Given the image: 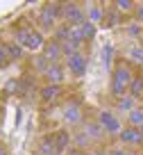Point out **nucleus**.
I'll return each mask as SVG.
<instances>
[{
    "label": "nucleus",
    "mask_w": 143,
    "mask_h": 155,
    "mask_svg": "<svg viewBox=\"0 0 143 155\" xmlns=\"http://www.w3.org/2000/svg\"><path fill=\"white\" fill-rule=\"evenodd\" d=\"M134 21H138V23L143 25V2H136V5H134Z\"/></svg>",
    "instance_id": "32"
},
{
    "label": "nucleus",
    "mask_w": 143,
    "mask_h": 155,
    "mask_svg": "<svg viewBox=\"0 0 143 155\" xmlns=\"http://www.w3.org/2000/svg\"><path fill=\"white\" fill-rule=\"evenodd\" d=\"M107 155H129V153H127V148H123V146H114V148H109Z\"/></svg>",
    "instance_id": "34"
},
{
    "label": "nucleus",
    "mask_w": 143,
    "mask_h": 155,
    "mask_svg": "<svg viewBox=\"0 0 143 155\" xmlns=\"http://www.w3.org/2000/svg\"><path fill=\"white\" fill-rule=\"evenodd\" d=\"M111 57H114V46L105 44V46H102V62H105L107 71H111V66H114V64H111Z\"/></svg>",
    "instance_id": "29"
},
{
    "label": "nucleus",
    "mask_w": 143,
    "mask_h": 155,
    "mask_svg": "<svg viewBox=\"0 0 143 155\" xmlns=\"http://www.w3.org/2000/svg\"><path fill=\"white\" fill-rule=\"evenodd\" d=\"M134 78V71L127 62H116L111 66V80H109V94L114 98H120L127 94V84Z\"/></svg>",
    "instance_id": "1"
},
{
    "label": "nucleus",
    "mask_w": 143,
    "mask_h": 155,
    "mask_svg": "<svg viewBox=\"0 0 143 155\" xmlns=\"http://www.w3.org/2000/svg\"><path fill=\"white\" fill-rule=\"evenodd\" d=\"M64 23L77 28V25L86 23V9L80 2H64Z\"/></svg>",
    "instance_id": "6"
},
{
    "label": "nucleus",
    "mask_w": 143,
    "mask_h": 155,
    "mask_svg": "<svg viewBox=\"0 0 143 155\" xmlns=\"http://www.w3.org/2000/svg\"><path fill=\"white\" fill-rule=\"evenodd\" d=\"M80 46L77 44H73V41H66V44H62V59H68V57H73L75 53H80Z\"/></svg>",
    "instance_id": "28"
},
{
    "label": "nucleus",
    "mask_w": 143,
    "mask_h": 155,
    "mask_svg": "<svg viewBox=\"0 0 143 155\" xmlns=\"http://www.w3.org/2000/svg\"><path fill=\"white\" fill-rule=\"evenodd\" d=\"M34 155H57L55 144H52V135H43L39 139L37 148H34Z\"/></svg>",
    "instance_id": "15"
},
{
    "label": "nucleus",
    "mask_w": 143,
    "mask_h": 155,
    "mask_svg": "<svg viewBox=\"0 0 143 155\" xmlns=\"http://www.w3.org/2000/svg\"><path fill=\"white\" fill-rule=\"evenodd\" d=\"M48 66H50V62H48L41 53L32 55V71H37V73H41V75H43V73L48 71Z\"/></svg>",
    "instance_id": "20"
},
{
    "label": "nucleus",
    "mask_w": 143,
    "mask_h": 155,
    "mask_svg": "<svg viewBox=\"0 0 143 155\" xmlns=\"http://www.w3.org/2000/svg\"><path fill=\"white\" fill-rule=\"evenodd\" d=\"M18 78H11V80H7L5 84V96H14V94H18Z\"/></svg>",
    "instance_id": "31"
},
{
    "label": "nucleus",
    "mask_w": 143,
    "mask_h": 155,
    "mask_svg": "<svg viewBox=\"0 0 143 155\" xmlns=\"http://www.w3.org/2000/svg\"><path fill=\"white\" fill-rule=\"evenodd\" d=\"M43 78H46L48 84H64V82H66V66H64L62 62L50 64L48 71L43 73Z\"/></svg>",
    "instance_id": "9"
},
{
    "label": "nucleus",
    "mask_w": 143,
    "mask_h": 155,
    "mask_svg": "<svg viewBox=\"0 0 143 155\" xmlns=\"http://www.w3.org/2000/svg\"><path fill=\"white\" fill-rule=\"evenodd\" d=\"M80 32H82V39H84V44H86V41H93V39H95L98 28H95L93 23H89V21H86V23L80 25Z\"/></svg>",
    "instance_id": "23"
},
{
    "label": "nucleus",
    "mask_w": 143,
    "mask_h": 155,
    "mask_svg": "<svg viewBox=\"0 0 143 155\" xmlns=\"http://www.w3.org/2000/svg\"><path fill=\"white\" fill-rule=\"evenodd\" d=\"M127 96H132L134 101L143 98V73H134V78L127 84Z\"/></svg>",
    "instance_id": "14"
},
{
    "label": "nucleus",
    "mask_w": 143,
    "mask_h": 155,
    "mask_svg": "<svg viewBox=\"0 0 143 155\" xmlns=\"http://www.w3.org/2000/svg\"><path fill=\"white\" fill-rule=\"evenodd\" d=\"M118 141L123 144V148H141L143 146V137L138 132V128H132V126H123V130L118 132Z\"/></svg>",
    "instance_id": "7"
},
{
    "label": "nucleus",
    "mask_w": 143,
    "mask_h": 155,
    "mask_svg": "<svg viewBox=\"0 0 143 155\" xmlns=\"http://www.w3.org/2000/svg\"><path fill=\"white\" fill-rule=\"evenodd\" d=\"M37 21H39V25H41V30H43V32H52V30L59 25L57 21H55V16L50 14V12H48V7H46V5H43L41 9H39Z\"/></svg>",
    "instance_id": "13"
},
{
    "label": "nucleus",
    "mask_w": 143,
    "mask_h": 155,
    "mask_svg": "<svg viewBox=\"0 0 143 155\" xmlns=\"http://www.w3.org/2000/svg\"><path fill=\"white\" fill-rule=\"evenodd\" d=\"M129 59L134 64H143V46H132L129 48Z\"/></svg>",
    "instance_id": "30"
},
{
    "label": "nucleus",
    "mask_w": 143,
    "mask_h": 155,
    "mask_svg": "<svg viewBox=\"0 0 143 155\" xmlns=\"http://www.w3.org/2000/svg\"><path fill=\"white\" fill-rule=\"evenodd\" d=\"M95 121L102 126V130H105L107 137H118V132L123 130V123H120V119H118V116H116L111 110H107V107L98 112V119H95Z\"/></svg>",
    "instance_id": "4"
},
{
    "label": "nucleus",
    "mask_w": 143,
    "mask_h": 155,
    "mask_svg": "<svg viewBox=\"0 0 143 155\" xmlns=\"http://www.w3.org/2000/svg\"><path fill=\"white\" fill-rule=\"evenodd\" d=\"M66 155H89V150H82V148H73V150H68Z\"/></svg>",
    "instance_id": "35"
},
{
    "label": "nucleus",
    "mask_w": 143,
    "mask_h": 155,
    "mask_svg": "<svg viewBox=\"0 0 143 155\" xmlns=\"http://www.w3.org/2000/svg\"><path fill=\"white\" fill-rule=\"evenodd\" d=\"M64 94V84H43L41 89H39V101L46 103V105H50V103H55L59 96Z\"/></svg>",
    "instance_id": "10"
},
{
    "label": "nucleus",
    "mask_w": 143,
    "mask_h": 155,
    "mask_svg": "<svg viewBox=\"0 0 143 155\" xmlns=\"http://www.w3.org/2000/svg\"><path fill=\"white\" fill-rule=\"evenodd\" d=\"M125 34H127L129 39H138V37L143 34V25L138 23V21H134V18H132L127 25H125Z\"/></svg>",
    "instance_id": "24"
},
{
    "label": "nucleus",
    "mask_w": 143,
    "mask_h": 155,
    "mask_svg": "<svg viewBox=\"0 0 143 155\" xmlns=\"http://www.w3.org/2000/svg\"><path fill=\"white\" fill-rule=\"evenodd\" d=\"M120 23H123V14H118L116 9L105 12V23L102 25H107V28H118Z\"/></svg>",
    "instance_id": "22"
},
{
    "label": "nucleus",
    "mask_w": 143,
    "mask_h": 155,
    "mask_svg": "<svg viewBox=\"0 0 143 155\" xmlns=\"http://www.w3.org/2000/svg\"><path fill=\"white\" fill-rule=\"evenodd\" d=\"M43 57L48 59L50 64H55V62H62V44L59 41H55V39H48L46 44H43Z\"/></svg>",
    "instance_id": "11"
},
{
    "label": "nucleus",
    "mask_w": 143,
    "mask_h": 155,
    "mask_svg": "<svg viewBox=\"0 0 143 155\" xmlns=\"http://www.w3.org/2000/svg\"><path fill=\"white\" fill-rule=\"evenodd\" d=\"M52 144H55L57 155H66L68 148L73 146V135H71V130H68V128L55 130V132H52Z\"/></svg>",
    "instance_id": "8"
},
{
    "label": "nucleus",
    "mask_w": 143,
    "mask_h": 155,
    "mask_svg": "<svg viewBox=\"0 0 143 155\" xmlns=\"http://www.w3.org/2000/svg\"><path fill=\"white\" fill-rule=\"evenodd\" d=\"M7 55H5V44H2V41H0V68H5L7 66Z\"/></svg>",
    "instance_id": "33"
},
{
    "label": "nucleus",
    "mask_w": 143,
    "mask_h": 155,
    "mask_svg": "<svg viewBox=\"0 0 143 155\" xmlns=\"http://www.w3.org/2000/svg\"><path fill=\"white\" fill-rule=\"evenodd\" d=\"M134 107H138L136 101H134L132 96H127V94H125V96H120V98H116V110L123 112V114H129Z\"/></svg>",
    "instance_id": "18"
},
{
    "label": "nucleus",
    "mask_w": 143,
    "mask_h": 155,
    "mask_svg": "<svg viewBox=\"0 0 143 155\" xmlns=\"http://www.w3.org/2000/svg\"><path fill=\"white\" fill-rule=\"evenodd\" d=\"M138 39H141V46H143V34H141V37H138Z\"/></svg>",
    "instance_id": "38"
},
{
    "label": "nucleus",
    "mask_w": 143,
    "mask_h": 155,
    "mask_svg": "<svg viewBox=\"0 0 143 155\" xmlns=\"http://www.w3.org/2000/svg\"><path fill=\"white\" fill-rule=\"evenodd\" d=\"M82 130L86 132V137H89L91 141H98V139L105 137V130H102V126L98 121H86L84 126H82Z\"/></svg>",
    "instance_id": "16"
},
{
    "label": "nucleus",
    "mask_w": 143,
    "mask_h": 155,
    "mask_svg": "<svg viewBox=\"0 0 143 155\" xmlns=\"http://www.w3.org/2000/svg\"><path fill=\"white\" fill-rule=\"evenodd\" d=\"M127 126L132 128H141L143 126V107H134L127 114Z\"/></svg>",
    "instance_id": "21"
},
{
    "label": "nucleus",
    "mask_w": 143,
    "mask_h": 155,
    "mask_svg": "<svg viewBox=\"0 0 143 155\" xmlns=\"http://www.w3.org/2000/svg\"><path fill=\"white\" fill-rule=\"evenodd\" d=\"M62 119H64V123H66V126H71V128L82 126V121H84L82 101H77V98H71V101L64 103V107H62Z\"/></svg>",
    "instance_id": "3"
},
{
    "label": "nucleus",
    "mask_w": 143,
    "mask_h": 155,
    "mask_svg": "<svg viewBox=\"0 0 143 155\" xmlns=\"http://www.w3.org/2000/svg\"><path fill=\"white\" fill-rule=\"evenodd\" d=\"M134 5H136V2H132V0H116L114 9L118 12V14H129V12H134Z\"/></svg>",
    "instance_id": "27"
},
{
    "label": "nucleus",
    "mask_w": 143,
    "mask_h": 155,
    "mask_svg": "<svg viewBox=\"0 0 143 155\" xmlns=\"http://www.w3.org/2000/svg\"><path fill=\"white\" fill-rule=\"evenodd\" d=\"M84 9H86V21H89V23H93L95 28L105 23V5L89 2V5H84Z\"/></svg>",
    "instance_id": "12"
},
{
    "label": "nucleus",
    "mask_w": 143,
    "mask_h": 155,
    "mask_svg": "<svg viewBox=\"0 0 143 155\" xmlns=\"http://www.w3.org/2000/svg\"><path fill=\"white\" fill-rule=\"evenodd\" d=\"M14 41H16L23 50H41L43 44H46V39H43V32H41V30L27 28V25H21V28L14 30Z\"/></svg>",
    "instance_id": "2"
},
{
    "label": "nucleus",
    "mask_w": 143,
    "mask_h": 155,
    "mask_svg": "<svg viewBox=\"0 0 143 155\" xmlns=\"http://www.w3.org/2000/svg\"><path fill=\"white\" fill-rule=\"evenodd\" d=\"M138 132H141V137H143V126H141V128H138Z\"/></svg>",
    "instance_id": "37"
},
{
    "label": "nucleus",
    "mask_w": 143,
    "mask_h": 155,
    "mask_svg": "<svg viewBox=\"0 0 143 155\" xmlns=\"http://www.w3.org/2000/svg\"><path fill=\"white\" fill-rule=\"evenodd\" d=\"M64 66H66V73H71L73 78H84L89 71V57H86L84 50H80L73 57L64 59Z\"/></svg>",
    "instance_id": "5"
},
{
    "label": "nucleus",
    "mask_w": 143,
    "mask_h": 155,
    "mask_svg": "<svg viewBox=\"0 0 143 155\" xmlns=\"http://www.w3.org/2000/svg\"><path fill=\"white\" fill-rule=\"evenodd\" d=\"M46 7H48V12L55 16V21H64V2H46Z\"/></svg>",
    "instance_id": "26"
},
{
    "label": "nucleus",
    "mask_w": 143,
    "mask_h": 155,
    "mask_svg": "<svg viewBox=\"0 0 143 155\" xmlns=\"http://www.w3.org/2000/svg\"><path fill=\"white\" fill-rule=\"evenodd\" d=\"M73 144H75V148H82V150H86V146L91 144V139L86 137V132L80 128V130H77L75 135H73Z\"/></svg>",
    "instance_id": "25"
},
{
    "label": "nucleus",
    "mask_w": 143,
    "mask_h": 155,
    "mask_svg": "<svg viewBox=\"0 0 143 155\" xmlns=\"http://www.w3.org/2000/svg\"><path fill=\"white\" fill-rule=\"evenodd\" d=\"M5 55H7V62H21L25 57V50L21 48L16 41H7L5 44Z\"/></svg>",
    "instance_id": "17"
},
{
    "label": "nucleus",
    "mask_w": 143,
    "mask_h": 155,
    "mask_svg": "<svg viewBox=\"0 0 143 155\" xmlns=\"http://www.w3.org/2000/svg\"><path fill=\"white\" fill-rule=\"evenodd\" d=\"M52 39H55V41H59V44H66V41H71V25L59 23L57 28L52 30Z\"/></svg>",
    "instance_id": "19"
},
{
    "label": "nucleus",
    "mask_w": 143,
    "mask_h": 155,
    "mask_svg": "<svg viewBox=\"0 0 143 155\" xmlns=\"http://www.w3.org/2000/svg\"><path fill=\"white\" fill-rule=\"evenodd\" d=\"M0 155H7V150H2V148H0Z\"/></svg>",
    "instance_id": "36"
}]
</instances>
